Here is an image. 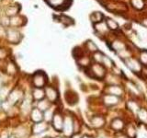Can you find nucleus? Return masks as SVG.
Wrapping results in <instances>:
<instances>
[{"label":"nucleus","mask_w":147,"mask_h":138,"mask_svg":"<svg viewBox=\"0 0 147 138\" xmlns=\"http://www.w3.org/2000/svg\"><path fill=\"white\" fill-rule=\"evenodd\" d=\"M60 20H61V21L63 23L64 25H71L74 23V21L71 20L70 18H68V17H65V16H62L61 18H60Z\"/></svg>","instance_id":"2f4dec72"},{"label":"nucleus","mask_w":147,"mask_h":138,"mask_svg":"<svg viewBox=\"0 0 147 138\" xmlns=\"http://www.w3.org/2000/svg\"><path fill=\"white\" fill-rule=\"evenodd\" d=\"M8 40L11 41H18L20 40V34L17 31L10 30L8 32Z\"/></svg>","instance_id":"bb28decb"},{"label":"nucleus","mask_w":147,"mask_h":138,"mask_svg":"<svg viewBox=\"0 0 147 138\" xmlns=\"http://www.w3.org/2000/svg\"><path fill=\"white\" fill-rule=\"evenodd\" d=\"M31 120L33 121L35 123L36 122H40L43 120V112L40 110L38 108H34L31 110V114H30Z\"/></svg>","instance_id":"4468645a"},{"label":"nucleus","mask_w":147,"mask_h":138,"mask_svg":"<svg viewBox=\"0 0 147 138\" xmlns=\"http://www.w3.org/2000/svg\"><path fill=\"white\" fill-rule=\"evenodd\" d=\"M21 110H22V112L23 113H29L30 112V110H31V106H30V102L29 100H24L22 102V105H21Z\"/></svg>","instance_id":"393cba45"},{"label":"nucleus","mask_w":147,"mask_h":138,"mask_svg":"<svg viewBox=\"0 0 147 138\" xmlns=\"http://www.w3.org/2000/svg\"><path fill=\"white\" fill-rule=\"evenodd\" d=\"M63 121L64 118L60 112H55L53 115V118L52 120V124L53 127L54 128L55 131L57 132H63Z\"/></svg>","instance_id":"39448f33"},{"label":"nucleus","mask_w":147,"mask_h":138,"mask_svg":"<svg viewBox=\"0 0 147 138\" xmlns=\"http://www.w3.org/2000/svg\"><path fill=\"white\" fill-rule=\"evenodd\" d=\"M96 138H109V136L108 135H106V133H100L98 135Z\"/></svg>","instance_id":"f704fd0d"},{"label":"nucleus","mask_w":147,"mask_h":138,"mask_svg":"<svg viewBox=\"0 0 147 138\" xmlns=\"http://www.w3.org/2000/svg\"><path fill=\"white\" fill-rule=\"evenodd\" d=\"M21 97H22L21 91H20V90H14L8 96V103H10V104L17 103L18 101L21 99Z\"/></svg>","instance_id":"2eb2a0df"},{"label":"nucleus","mask_w":147,"mask_h":138,"mask_svg":"<svg viewBox=\"0 0 147 138\" xmlns=\"http://www.w3.org/2000/svg\"><path fill=\"white\" fill-rule=\"evenodd\" d=\"M140 63L142 66H147V50H144L141 52L140 54Z\"/></svg>","instance_id":"cd10ccee"},{"label":"nucleus","mask_w":147,"mask_h":138,"mask_svg":"<svg viewBox=\"0 0 147 138\" xmlns=\"http://www.w3.org/2000/svg\"><path fill=\"white\" fill-rule=\"evenodd\" d=\"M0 108H1V103H0Z\"/></svg>","instance_id":"79ce46f5"},{"label":"nucleus","mask_w":147,"mask_h":138,"mask_svg":"<svg viewBox=\"0 0 147 138\" xmlns=\"http://www.w3.org/2000/svg\"><path fill=\"white\" fill-rule=\"evenodd\" d=\"M115 138H129L125 133H119L118 135H116V137Z\"/></svg>","instance_id":"c9c22d12"},{"label":"nucleus","mask_w":147,"mask_h":138,"mask_svg":"<svg viewBox=\"0 0 147 138\" xmlns=\"http://www.w3.org/2000/svg\"><path fill=\"white\" fill-rule=\"evenodd\" d=\"M126 108L128 110H130L133 114H137L141 109L140 104L138 103V101L135 100L134 99H131L126 101Z\"/></svg>","instance_id":"9b49d317"},{"label":"nucleus","mask_w":147,"mask_h":138,"mask_svg":"<svg viewBox=\"0 0 147 138\" xmlns=\"http://www.w3.org/2000/svg\"><path fill=\"white\" fill-rule=\"evenodd\" d=\"M9 95H8V90L6 87H2L1 89H0V99L1 100H4L6 98H7Z\"/></svg>","instance_id":"7c9ffc66"},{"label":"nucleus","mask_w":147,"mask_h":138,"mask_svg":"<svg viewBox=\"0 0 147 138\" xmlns=\"http://www.w3.org/2000/svg\"><path fill=\"white\" fill-rule=\"evenodd\" d=\"M109 127L112 131L116 133H121L125 129V122L121 118H114L110 121Z\"/></svg>","instance_id":"6e6552de"},{"label":"nucleus","mask_w":147,"mask_h":138,"mask_svg":"<svg viewBox=\"0 0 147 138\" xmlns=\"http://www.w3.org/2000/svg\"><path fill=\"white\" fill-rule=\"evenodd\" d=\"M53 115H54V113L53 112V110L50 108L49 110H47L46 112H43V119L45 120L46 122H52V120L53 118Z\"/></svg>","instance_id":"412c9836"},{"label":"nucleus","mask_w":147,"mask_h":138,"mask_svg":"<svg viewBox=\"0 0 147 138\" xmlns=\"http://www.w3.org/2000/svg\"><path fill=\"white\" fill-rule=\"evenodd\" d=\"M127 87L128 89L131 91V93L135 96V97H139L141 95V89H139V87H137L136 85H134L133 83L129 82L127 84Z\"/></svg>","instance_id":"aec40b11"},{"label":"nucleus","mask_w":147,"mask_h":138,"mask_svg":"<svg viewBox=\"0 0 147 138\" xmlns=\"http://www.w3.org/2000/svg\"><path fill=\"white\" fill-rule=\"evenodd\" d=\"M103 56H104V54L99 52V51H98V52H96L93 55V59H94V61L96 63H98V64H101L102 63V59H103Z\"/></svg>","instance_id":"c756f323"},{"label":"nucleus","mask_w":147,"mask_h":138,"mask_svg":"<svg viewBox=\"0 0 147 138\" xmlns=\"http://www.w3.org/2000/svg\"><path fill=\"white\" fill-rule=\"evenodd\" d=\"M37 108H38L40 110H41L42 112H44L51 108V102L48 99H43L38 101V103H37Z\"/></svg>","instance_id":"f3484780"},{"label":"nucleus","mask_w":147,"mask_h":138,"mask_svg":"<svg viewBox=\"0 0 147 138\" xmlns=\"http://www.w3.org/2000/svg\"><path fill=\"white\" fill-rule=\"evenodd\" d=\"M55 138H63V137H62V136H56Z\"/></svg>","instance_id":"58836bf2"},{"label":"nucleus","mask_w":147,"mask_h":138,"mask_svg":"<svg viewBox=\"0 0 147 138\" xmlns=\"http://www.w3.org/2000/svg\"><path fill=\"white\" fill-rule=\"evenodd\" d=\"M45 91V97L47 98V99L50 102H55L58 98H59V94L57 89L53 87H45L44 89Z\"/></svg>","instance_id":"1a4fd4ad"},{"label":"nucleus","mask_w":147,"mask_h":138,"mask_svg":"<svg viewBox=\"0 0 147 138\" xmlns=\"http://www.w3.org/2000/svg\"><path fill=\"white\" fill-rule=\"evenodd\" d=\"M89 73V76L92 78H96V79H103L106 76V69L103 64L95 63L86 69Z\"/></svg>","instance_id":"f257e3e1"},{"label":"nucleus","mask_w":147,"mask_h":138,"mask_svg":"<svg viewBox=\"0 0 147 138\" xmlns=\"http://www.w3.org/2000/svg\"><path fill=\"white\" fill-rule=\"evenodd\" d=\"M90 18H91V20L93 21V22L100 23L101 20H103V15H102V14H101L100 12H94V13L90 16Z\"/></svg>","instance_id":"5701e85b"},{"label":"nucleus","mask_w":147,"mask_h":138,"mask_svg":"<svg viewBox=\"0 0 147 138\" xmlns=\"http://www.w3.org/2000/svg\"><path fill=\"white\" fill-rule=\"evenodd\" d=\"M8 138H16V137H14V136H10V137H8Z\"/></svg>","instance_id":"ea45409f"},{"label":"nucleus","mask_w":147,"mask_h":138,"mask_svg":"<svg viewBox=\"0 0 147 138\" xmlns=\"http://www.w3.org/2000/svg\"><path fill=\"white\" fill-rule=\"evenodd\" d=\"M145 24H146V26H147V23H145Z\"/></svg>","instance_id":"c03bdc74"},{"label":"nucleus","mask_w":147,"mask_h":138,"mask_svg":"<svg viewBox=\"0 0 147 138\" xmlns=\"http://www.w3.org/2000/svg\"><path fill=\"white\" fill-rule=\"evenodd\" d=\"M121 98H119V97L110 94L105 93L102 97V102L106 107H114V106L121 103Z\"/></svg>","instance_id":"20e7f679"},{"label":"nucleus","mask_w":147,"mask_h":138,"mask_svg":"<svg viewBox=\"0 0 147 138\" xmlns=\"http://www.w3.org/2000/svg\"><path fill=\"white\" fill-rule=\"evenodd\" d=\"M126 132L125 135L129 137V138H135L137 135V129L134 125L132 124H129V125L125 128Z\"/></svg>","instance_id":"6ab92c4d"},{"label":"nucleus","mask_w":147,"mask_h":138,"mask_svg":"<svg viewBox=\"0 0 147 138\" xmlns=\"http://www.w3.org/2000/svg\"><path fill=\"white\" fill-rule=\"evenodd\" d=\"M86 47L92 53H96V52H98V47H96V45L92 41H86Z\"/></svg>","instance_id":"c85d7f7f"},{"label":"nucleus","mask_w":147,"mask_h":138,"mask_svg":"<svg viewBox=\"0 0 147 138\" xmlns=\"http://www.w3.org/2000/svg\"><path fill=\"white\" fill-rule=\"evenodd\" d=\"M101 64H103L105 68L106 67H107V68H111L113 66V62H112V60L110 59L109 57L106 56V55L104 54L103 59H102V63H101Z\"/></svg>","instance_id":"b1692460"},{"label":"nucleus","mask_w":147,"mask_h":138,"mask_svg":"<svg viewBox=\"0 0 147 138\" xmlns=\"http://www.w3.org/2000/svg\"><path fill=\"white\" fill-rule=\"evenodd\" d=\"M90 138H94V137H92V136H90Z\"/></svg>","instance_id":"37998d69"},{"label":"nucleus","mask_w":147,"mask_h":138,"mask_svg":"<svg viewBox=\"0 0 147 138\" xmlns=\"http://www.w3.org/2000/svg\"><path fill=\"white\" fill-rule=\"evenodd\" d=\"M111 47L114 51H117V52H121V51L124 50L125 49V45H124L121 41H114V43H112Z\"/></svg>","instance_id":"4be33fe9"},{"label":"nucleus","mask_w":147,"mask_h":138,"mask_svg":"<svg viewBox=\"0 0 147 138\" xmlns=\"http://www.w3.org/2000/svg\"><path fill=\"white\" fill-rule=\"evenodd\" d=\"M32 96H33V99L37 101H40L41 99H44L45 97V91L42 89H39V87H35L32 92Z\"/></svg>","instance_id":"dca6fc26"},{"label":"nucleus","mask_w":147,"mask_h":138,"mask_svg":"<svg viewBox=\"0 0 147 138\" xmlns=\"http://www.w3.org/2000/svg\"><path fill=\"white\" fill-rule=\"evenodd\" d=\"M105 92L107 94H110L119 97V98H121L124 95V89L121 85H109L106 87Z\"/></svg>","instance_id":"0eeeda50"},{"label":"nucleus","mask_w":147,"mask_h":138,"mask_svg":"<svg viewBox=\"0 0 147 138\" xmlns=\"http://www.w3.org/2000/svg\"><path fill=\"white\" fill-rule=\"evenodd\" d=\"M132 5L133 7H135L136 8H142L144 7V1L142 0H132Z\"/></svg>","instance_id":"473e14b6"},{"label":"nucleus","mask_w":147,"mask_h":138,"mask_svg":"<svg viewBox=\"0 0 147 138\" xmlns=\"http://www.w3.org/2000/svg\"><path fill=\"white\" fill-rule=\"evenodd\" d=\"M2 89V87H1V83H0V89Z\"/></svg>","instance_id":"a19ab883"},{"label":"nucleus","mask_w":147,"mask_h":138,"mask_svg":"<svg viewBox=\"0 0 147 138\" xmlns=\"http://www.w3.org/2000/svg\"><path fill=\"white\" fill-rule=\"evenodd\" d=\"M46 83H47V76L42 71H38L33 75L32 77V84L35 87H39V89H42L45 87Z\"/></svg>","instance_id":"7ed1b4c3"},{"label":"nucleus","mask_w":147,"mask_h":138,"mask_svg":"<svg viewBox=\"0 0 147 138\" xmlns=\"http://www.w3.org/2000/svg\"><path fill=\"white\" fill-rule=\"evenodd\" d=\"M81 138H90V135H84L83 136H81Z\"/></svg>","instance_id":"e433bc0d"},{"label":"nucleus","mask_w":147,"mask_h":138,"mask_svg":"<svg viewBox=\"0 0 147 138\" xmlns=\"http://www.w3.org/2000/svg\"><path fill=\"white\" fill-rule=\"evenodd\" d=\"M48 129V123L46 122H36L33 127H32V132L35 135H40V133L45 132Z\"/></svg>","instance_id":"f8f14e48"},{"label":"nucleus","mask_w":147,"mask_h":138,"mask_svg":"<svg viewBox=\"0 0 147 138\" xmlns=\"http://www.w3.org/2000/svg\"><path fill=\"white\" fill-rule=\"evenodd\" d=\"M72 138H81V136H79V135H74Z\"/></svg>","instance_id":"4c0bfd02"},{"label":"nucleus","mask_w":147,"mask_h":138,"mask_svg":"<svg viewBox=\"0 0 147 138\" xmlns=\"http://www.w3.org/2000/svg\"><path fill=\"white\" fill-rule=\"evenodd\" d=\"M63 133L66 137L72 136L75 133V119L70 114H67L64 116Z\"/></svg>","instance_id":"f03ea898"},{"label":"nucleus","mask_w":147,"mask_h":138,"mask_svg":"<svg viewBox=\"0 0 147 138\" xmlns=\"http://www.w3.org/2000/svg\"><path fill=\"white\" fill-rule=\"evenodd\" d=\"M65 99L69 105H75L78 101V96L75 91L68 90L65 93Z\"/></svg>","instance_id":"ddd939ff"},{"label":"nucleus","mask_w":147,"mask_h":138,"mask_svg":"<svg viewBox=\"0 0 147 138\" xmlns=\"http://www.w3.org/2000/svg\"><path fill=\"white\" fill-rule=\"evenodd\" d=\"M90 124L95 129H100L106 124V119L101 115H94L90 119Z\"/></svg>","instance_id":"9d476101"},{"label":"nucleus","mask_w":147,"mask_h":138,"mask_svg":"<svg viewBox=\"0 0 147 138\" xmlns=\"http://www.w3.org/2000/svg\"><path fill=\"white\" fill-rule=\"evenodd\" d=\"M27 135V132L22 130V129H20V131H17V136L20 137V138H24L25 136Z\"/></svg>","instance_id":"72a5a7b5"},{"label":"nucleus","mask_w":147,"mask_h":138,"mask_svg":"<svg viewBox=\"0 0 147 138\" xmlns=\"http://www.w3.org/2000/svg\"><path fill=\"white\" fill-rule=\"evenodd\" d=\"M106 24H107L109 29L112 30H118V28H119L118 23L116 21L110 20V18H108L107 21H106Z\"/></svg>","instance_id":"a878e982"},{"label":"nucleus","mask_w":147,"mask_h":138,"mask_svg":"<svg viewBox=\"0 0 147 138\" xmlns=\"http://www.w3.org/2000/svg\"><path fill=\"white\" fill-rule=\"evenodd\" d=\"M137 118L141 123L147 124V110L144 108H141L137 113Z\"/></svg>","instance_id":"a211bd4d"},{"label":"nucleus","mask_w":147,"mask_h":138,"mask_svg":"<svg viewBox=\"0 0 147 138\" xmlns=\"http://www.w3.org/2000/svg\"><path fill=\"white\" fill-rule=\"evenodd\" d=\"M125 64H126V66H128L129 68L131 69V70L133 72V73H136V74H139L140 72H142V64L140 63V61H138V60L134 59V58H128L126 59L125 61Z\"/></svg>","instance_id":"423d86ee"}]
</instances>
